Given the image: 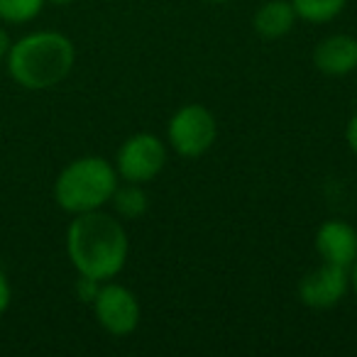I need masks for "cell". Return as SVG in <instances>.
<instances>
[{
	"label": "cell",
	"instance_id": "1",
	"mask_svg": "<svg viewBox=\"0 0 357 357\" xmlns=\"http://www.w3.org/2000/svg\"><path fill=\"white\" fill-rule=\"evenodd\" d=\"M128 248L123 223L100 208L79 213L66 230V252L81 277L113 279L125 267Z\"/></svg>",
	"mask_w": 357,
	"mask_h": 357
},
{
	"label": "cell",
	"instance_id": "2",
	"mask_svg": "<svg viewBox=\"0 0 357 357\" xmlns=\"http://www.w3.org/2000/svg\"><path fill=\"white\" fill-rule=\"evenodd\" d=\"M74 59L76 52L69 37L59 32H35L10 47L8 71L22 89L47 91L71 74Z\"/></svg>",
	"mask_w": 357,
	"mask_h": 357
},
{
	"label": "cell",
	"instance_id": "3",
	"mask_svg": "<svg viewBox=\"0 0 357 357\" xmlns=\"http://www.w3.org/2000/svg\"><path fill=\"white\" fill-rule=\"evenodd\" d=\"M118 189V172L103 157L74 159L59 174L54 184V199L66 213L98 211L113 199Z\"/></svg>",
	"mask_w": 357,
	"mask_h": 357
},
{
	"label": "cell",
	"instance_id": "4",
	"mask_svg": "<svg viewBox=\"0 0 357 357\" xmlns=\"http://www.w3.org/2000/svg\"><path fill=\"white\" fill-rule=\"evenodd\" d=\"M167 135L174 152L194 159L213 147L215 137H218V125H215V118L208 108L191 103L174 113V118L169 120Z\"/></svg>",
	"mask_w": 357,
	"mask_h": 357
},
{
	"label": "cell",
	"instance_id": "5",
	"mask_svg": "<svg viewBox=\"0 0 357 357\" xmlns=\"http://www.w3.org/2000/svg\"><path fill=\"white\" fill-rule=\"evenodd\" d=\"M167 164V147L152 132H139L125 139L118 149L115 172L130 184H147Z\"/></svg>",
	"mask_w": 357,
	"mask_h": 357
},
{
	"label": "cell",
	"instance_id": "6",
	"mask_svg": "<svg viewBox=\"0 0 357 357\" xmlns=\"http://www.w3.org/2000/svg\"><path fill=\"white\" fill-rule=\"evenodd\" d=\"M93 311L100 328L115 337L130 335L139 323L137 296L120 284H100L98 296L93 298Z\"/></svg>",
	"mask_w": 357,
	"mask_h": 357
},
{
	"label": "cell",
	"instance_id": "7",
	"mask_svg": "<svg viewBox=\"0 0 357 357\" xmlns=\"http://www.w3.org/2000/svg\"><path fill=\"white\" fill-rule=\"evenodd\" d=\"M350 289V269L340 264L323 262L321 267L311 269L298 284V298L303 306L326 311L345 298Z\"/></svg>",
	"mask_w": 357,
	"mask_h": 357
},
{
	"label": "cell",
	"instance_id": "8",
	"mask_svg": "<svg viewBox=\"0 0 357 357\" xmlns=\"http://www.w3.org/2000/svg\"><path fill=\"white\" fill-rule=\"evenodd\" d=\"M316 250L323 262L350 269L357 259V230L342 220H326L316 233Z\"/></svg>",
	"mask_w": 357,
	"mask_h": 357
},
{
	"label": "cell",
	"instance_id": "9",
	"mask_svg": "<svg viewBox=\"0 0 357 357\" xmlns=\"http://www.w3.org/2000/svg\"><path fill=\"white\" fill-rule=\"evenodd\" d=\"M313 64L326 76H347L357 69V40L350 35H331L313 50Z\"/></svg>",
	"mask_w": 357,
	"mask_h": 357
},
{
	"label": "cell",
	"instance_id": "10",
	"mask_svg": "<svg viewBox=\"0 0 357 357\" xmlns=\"http://www.w3.org/2000/svg\"><path fill=\"white\" fill-rule=\"evenodd\" d=\"M296 22V10H294L291 0H269L255 13V32L264 40H279L289 35Z\"/></svg>",
	"mask_w": 357,
	"mask_h": 357
},
{
	"label": "cell",
	"instance_id": "11",
	"mask_svg": "<svg viewBox=\"0 0 357 357\" xmlns=\"http://www.w3.org/2000/svg\"><path fill=\"white\" fill-rule=\"evenodd\" d=\"M345 3L347 0H291L296 17L306 22H318V25L340 15Z\"/></svg>",
	"mask_w": 357,
	"mask_h": 357
},
{
	"label": "cell",
	"instance_id": "12",
	"mask_svg": "<svg viewBox=\"0 0 357 357\" xmlns=\"http://www.w3.org/2000/svg\"><path fill=\"white\" fill-rule=\"evenodd\" d=\"M110 201H113L118 215H123V218H128V220L139 218L149 206L147 194L139 189V184H130V181H128V186H123V189H115V194Z\"/></svg>",
	"mask_w": 357,
	"mask_h": 357
},
{
	"label": "cell",
	"instance_id": "13",
	"mask_svg": "<svg viewBox=\"0 0 357 357\" xmlns=\"http://www.w3.org/2000/svg\"><path fill=\"white\" fill-rule=\"evenodd\" d=\"M47 0H0V20L6 22H30L42 13Z\"/></svg>",
	"mask_w": 357,
	"mask_h": 357
},
{
	"label": "cell",
	"instance_id": "14",
	"mask_svg": "<svg viewBox=\"0 0 357 357\" xmlns=\"http://www.w3.org/2000/svg\"><path fill=\"white\" fill-rule=\"evenodd\" d=\"M98 291H100V282H98V279L81 277V279H79V284H76V294H79L81 301L93 303V298L98 296Z\"/></svg>",
	"mask_w": 357,
	"mask_h": 357
},
{
	"label": "cell",
	"instance_id": "15",
	"mask_svg": "<svg viewBox=\"0 0 357 357\" xmlns=\"http://www.w3.org/2000/svg\"><path fill=\"white\" fill-rule=\"evenodd\" d=\"M10 282H8V277L3 272H0V316L8 311V306H10Z\"/></svg>",
	"mask_w": 357,
	"mask_h": 357
},
{
	"label": "cell",
	"instance_id": "16",
	"mask_svg": "<svg viewBox=\"0 0 357 357\" xmlns=\"http://www.w3.org/2000/svg\"><path fill=\"white\" fill-rule=\"evenodd\" d=\"M345 137H347V144H350L352 154L357 157V113L350 118V123H347V130H345Z\"/></svg>",
	"mask_w": 357,
	"mask_h": 357
},
{
	"label": "cell",
	"instance_id": "17",
	"mask_svg": "<svg viewBox=\"0 0 357 357\" xmlns=\"http://www.w3.org/2000/svg\"><path fill=\"white\" fill-rule=\"evenodd\" d=\"M10 37H8V32L3 30V27H0V59H3V56H8V52H10Z\"/></svg>",
	"mask_w": 357,
	"mask_h": 357
},
{
	"label": "cell",
	"instance_id": "18",
	"mask_svg": "<svg viewBox=\"0 0 357 357\" xmlns=\"http://www.w3.org/2000/svg\"><path fill=\"white\" fill-rule=\"evenodd\" d=\"M350 287L355 289V294H357V259H355V264L350 267Z\"/></svg>",
	"mask_w": 357,
	"mask_h": 357
},
{
	"label": "cell",
	"instance_id": "19",
	"mask_svg": "<svg viewBox=\"0 0 357 357\" xmlns=\"http://www.w3.org/2000/svg\"><path fill=\"white\" fill-rule=\"evenodd\" d=\"M47 3H52V6H71L74 0H47Z\"/></svg>",
	"mask_w": 357,
	"mask_h": 357
},
{
	"label": "cell",
	"instance_id": "20",
	"mask_svg": "<svg viewBox=\"0 0 357 357\" xmlns=\"http://www.w3.org/2000/svg\"><path fill=\"white\" fill-rule=\"evenodd\" d=\"M204 3H211V6H220V3H228V0H204Z\"/></svg>",
	"mask_w": 357,
	"mask_h": 357
}]
</instances>
